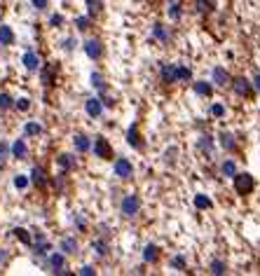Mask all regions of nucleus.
I'll return each instance as SVG.
<instances>
[{
	"label": "nucleus",
	"instance_id": "f257e3e1",
	"mask_svg": "<svg viewBox=\"0 0 260 276\" xmlns=\"http://www.w3.org/2000/svg\"><path fill=\"white\" fill-rule=\"evenodd\" d=\"M232 180H234V192L242 195V197H246V195H251L256 190V178L251 173H234Z\"/></svg>",
	"mask_w": 260,
	"mask_h": 276
},
{
	"label": "nucleus",
	"instance_id": "f03ea898",
	"mask_svg": "<svg viewBox=\"0 0 260 276\" xmlns=\"http://www.w3.org/2000/svg\"><path fill=\"white\" fill-rule=\"evenodd\" d=\"M120 211H122L124 218H134L141 211V199L136 197V195H127V197L122 199V204H120Z\"/></svg>",
	"mask_w": 260,
	"mask_h": 276
},
{
	"label": "nucleus",
	"instance_id": "7ed1b4c3",
	"mask_svg": "<svg viewBox=\"0 0 260 276\" xmlns=\"http://www.w3.org/2000/svg\"><path fill=\"white\" fill-rule=\"evenodd\" d=\"M94 155L99 159H113V145L108 143V138H104V136L94 138Z\"/></svg>",
	"mask_w": 260,
	"mask_h": 276
},
{
	"label": "nucleus",
	"instance_id": "20e7f679",
	"mask_svg": "<svg viewBox=\"0 0 260 276\" xmlns=\"http://www.w3.org/2000/svg\"><path fill=\"white\" fill-rule=\"evenodd\" d=\"M230 84H232L237 96H242V98H251L253 96V82H248L246 78H234Z\"/></svg>",
	"mask_w": 260,
	"mask_h": 276
},
{
	"label": "nucleus",
	"instance_id": "39448f33",
	"mask_svg": "<svg viewBox=\"0 0 260 276\" xmlns=\"http://www.w3.org/2000/svg\"><path fill=\"white\" fill-rule=\"evenodd\" d=\"M56 78H59V64H47V66L40 70V80H42L45 87H54Z\"/></svg>",
	"mask_w": 260,
	"mask_h": 276
},
{
	"label": "nucleus",
	"instance_id": "423d86ee",
	"mask_svg": "<svg viewBox=\"0 0 260 276\" xmlns=\"http://www.w3.org/2000/svg\"><path fill=\"white\" fill-rule=\"evenodd\" d=\"M115 176L117 178H122V180H127V178L134 176V166H131L129 159H124V157L115 159Z\"/></svg>",
	"mask_w": 260,
	"mask_h": 276
},
{
	"label": "nucleus",
	"instance_id": "0eeeda50",
	"mask_svg": "<svg viewBox=\"0 0 260 276\" xmlns=\"http://www.w3.org/2000/svg\"><path fill=\"white\" fill-rule=\"evenodd\" d=\"M85 52H87V56L89 59H101L104 56V45H101V40H87L85 42Z\"/></svg>",
	"mask_w": 260,
	"mask_h": 276
},
{
	"label": "nucleus",
	"instance_id": "6e6552de",
	"mask_svg": "<svg viewBox=\"0 0 260 276\" xmlns=\"http://www.w3.org/2000/svg\"><path fill=\"white\" fill-rule=\"evenodd\" d=\"M159 78L164 84H173L176 82V64H164L159 68Z\"/></svg>",
	"mask_w": 260,
	"mask_h": 276
},
{
	"label": "nucleus",
	"instance_id": "1a4fd4ad",
	"mask_svg": "<svg viewBox=\"0 0 260 276\" xmlns=\"http://www.w3.org/2000/svg\"><path fill=\"white\" fill-rule=\"evenodd\" d=\"M85 110H87V115L89 117H101V113H104V103H101V98H89L87 103H85Z\"/></svg>",
	"mask_w": 260,
	"mask_h": 276
},
{
	"label": "nucleus",
	"instance_id": "9d476101",
	"mask_svg": "<svg viewBox=\"0 0 260 276\" xmlns=\"http://www.w3.org/2000/svg\"><path fill=\"white\" fill-rule=\"evenodd\" d=\"M127 143H129L131 147H136V150L143 147V138H141V133H139V127H136V124H131L129 131H127Z\"/></svg>",
	"mask_w": 260,
	"mask_h": 276
},
{
	"label": "nucleus",
	"instance_id": "9b49d317",
	"mask_svg": "<svg viewBox=\"0 0 260 276\" xmlns=\"http://www.w3.org/2000/svg\"><path fill=\"white\" fill-rule=\"evenodd\" d=\"M31 180H33L35 187L45 190V187H47V173H45V169H42V166H35V169L31 171Z\"/></svg>",
	"mask_w": 260,
	"mask_h": 276
},
{
	"label": "nucleus",
	"instance_id": "f8f14e48",
	"mask_svg": "<svg viewBox=\"0 0 260 276\" xmlns=\"http://www.w3.org/2000/svg\"><path fill=\"white\" fill-rule=\"evenodd\" d=\"M213 82L218 84V87H227L230 82H232V78H230V73L225 70V68H213Z\"/></svg>",
	"mask_w": 260,
	"mask_h": 276
},
{
	"label": "nucleus",
	"instance_id": "ddd939ff",
	"mask_svg": "<svg viewBox=\"0 0 260 276\" xmlns=\"http://www.w3.org/2000/svg\"><path fill=\"white\" fill-rule=\"evenodd\" d=\"M59 166H61L64 173L75 171V169H78V159L73 157V155H61V157H59Z\"/></svg>",
	"mask_w": 260,
	"mask_h": 276
},
{
	"label": "nucleus",
	"instance_id": "4468645a",
	"mask_svg": "<svg viewBox=\"0 0 260 276\" xmlns=\"http://www.w3.org/2000/svg\"><path fill=\"white\" fill-rule=\"evenodd\" d=\"M64 264H66V260H64V255L61 253H54V255H50V267H52V272H56V274H68L64 269Z\"/></svg>",
	"mask_w": 260,
	"mask_h": 276
},
{
	"label": "nucleus",
	"instance_id": "2eb2a0df",
	"mask_svg": "<svg viewBox=\"0 0 260 276\" xmlns=\"http://www.w3.org/2000/svg\"><path fill=\"white\" fill-rule=\"evenodd\" d=\"M197 147H199V152H204L207 157H211V155H213V138H211V136H199Z\"/></svg>",
	"mask_w": 260,
	"mask_h": 276
},
{
	"label": "nucleus",
	"instance_id": "dca6fc26",
	"mask_svg": "<svg viewBox=\"0 0 260 276\" xmlns=\"http://www.w3.org/2000/svg\"><path fill=\"white\" fill-rule=\"evenodd\" d=\"M143 260H145V262H150V264L159 262V248L153 246V244H148V246L143 248Z\"/></svg>",
	"mask_w": 260,
	"mask_h": 276
},
{
	"label": "nucleus",
	"instance_id": "f3484780",
	"mask_svg": "<svg viewBox=\"0 0 260 276\" xmlns=\"http://www.w3.org/2000/svg\"><path fill=\"white\" fill-rule=\"evenodd\" d=\"M221 145H223V150H227V152H234V150H237V138H234L232 133L223 131V133H221Z\"/></svg>",
	"mask_w": 260,
	"mask_h": 276
},
{
	"label": "nucleus",
	"instance_id": "a211bd4d",
	"mask_svg": "<svg viewBox=\"0 0 260 276\" xmlns=\"http://www.w3.org/2000/svg\"><path fill=\"white\" fill-rule=\"evenodd\" d=\"M26 155H28V147H26V143L19 138V141H14L12 143V157H17V159H26Z\"/></svg>",
	"mask_w": 260,
	"mask_h": 276
},
{
	"label": "nucleus",
	"instance_id": "6ab92c4d",
	"mask_svg": "<svg viewBox=\"0 0 260 276\" xmlns=\"http://www.w3.org/2000/svg\"><path fill=\"white\" fill-rule=\"evenodd\" d=\"M24 66H26L28 70H38L40 68V56L35 52H26L24 54Z\"/></svg>",
	"mask_w": 260,
	"mask_h": 276
},
{
	"label": "nucleus",
	"instance_id": "aec40b11",
	"mask_svg": "<svg viewBox=\"0 0 260 276\" xmlns=\"http://www.w3.org/2000/svg\"><path fill=\"white\" fill-rule=\"evenodd\" d=\"M195 94H197V96H211V94H213V87H211V82H204V80L195 82Z\"/></svg>",
	"mask_w": 260,
	"mask_h": 276
},
{
	"label": "nucleus",
	"instance_id": "412c9836",
	"mask_svg": "<svg viewBox=\"0 0 260 276\" xmlns=\"http://www.w3.org/2000/svg\"><path fill=\"white\" fill-rule=\"evenodd\" d=\"M153 38H157L159 42H169V31L164 28V24H155L153 26Z\"/></svg>",
	"mask_w": 260,
	"mask_h": 276
},
{
	"label": "nucleus",
	"instance_id": "4be33fe9",
	"mask_svg": "<svg viewBox=\"0 0 260 276\" xmlns=\"http://www.w3.org/2000/svg\"><path fill=\"white\" fill-rule=\"evenodd\" d=\"M0 45H14V31L10 26H0Z\"/></svg>",
	"mask_w": 260,
	"mask_h": 276
},
{
	"label": "nucleus",
	"instance_id": "5701e85b",
	"mask_svg": "<svg viewBox=\"0 0 260 276\" xmlns=\"http://www.w3.org/2000/svg\"><path fill=\"white\" fill-rule=\"evenodd\" d=\"M73 143H75V150H78V152H87V150L91 147L89 138H87V136H82V133H78V136L73 138Z\"/></svg>",
	"mask_w": 260,
	"mask_h": 276
},
{
	"label": "nucleus",
	"instance_id": "b1692460",
	"mask_svg": "<svg viewBox=\"0 0 260 276\" xmlns=\"http://www.w3.org/2000/svg\"><path fill=\"white\" fill-rule=\"evenodd\" d=\"M192 80V70L188 66H176V82H190Z\"/></svg>",
	"mask_w": 260,
	"mask_h": 276
},
{
	"label": "nucleus",
	"instance_id": "393cba45",
	"mask_svg": "<svg viewBox=\"0 0 260 276\" xmlns=\"http://www.w3.org/2000/svg\"><path fill=\"white\" fill-rule=\"evenodd\" d=\"M61 250H64L66 255H73V253H78V241L73 237H68L61 241Z\"/></svg>",
	"mask_w": 260,
	"mask_h": 276
},
{
	"label": "nucleus",
	"instance_id": "a878e982",
	"mask_svg": "<svg viewBox=\"0 0 260 276\" xmlns=\"http://www.w3.org/2000/svg\"><path fill=\"white\" fill-rule=\"evenodd\" d=\"M221 171H223V176L232 178L234 173H237V164H234V159H225V162L221 164Z\"/></svg>",
	"mask_w": 260,
	"mask_h": 276
},
{
	"label": "nucleus",
	"instance_id": "bb28decb",
	"mask_svg": "<svg viewBox=\"0 0 260 276\" xmlns=\"http://www.w3.org/2000/svg\"><path fill=\"white\" fill-rule=\"evenodd\" d=\"M14 237L19 239L21 244H26V246H31L33 244V239H31V234H28V229H24V227H17V229H12Z\"/></svg>",
	"mask_w": 260,
	"mask_h": 276
},
{
	"label": "nucleus",
	"instance_id": "cd10ccee",
	"mask_svg": "<svg viewBox=\"0 0 260 276\" xmlns=\"http://www.w3.org/2000/svg\"><path fill=\"white\" fill-rule=\"evenodd\" d=\"M211 10H213V2H211V0H195V12L208 14Z\"/></svg>",
	"mask_w": 260,
	"mask_h": 276
},
{
	"label": "nucleus",
	"instance_id": "c85d7f7f",
	"mask_svg": "<svg viewBox=\"0 0 260 276\" xmlns=\"http://www.w3.org/2000/svg\"><path fill=\"white\" fill-rule=\"evenodd\" d=\"M24 133H26V136H40V133H42V127H40L38 122H28Z\"/></svg>",
	"mask_w": 260,
	"mask_h": 276
},
{
	"label": "nucleus",
	"instance_id": "c756f323",
	"mask_svg": "<svg viewBox=\"0 0 260 276\" xmlns=\"http://www.w3.org/2000/svg\"><path fill=\"white\" fill-rule=\"evenodd\" d=\"M91 248L96 250L99 255H105V253H108V241H105V239H96V241L91 244Z\"/></svg>",
	"mask_w": 260,
	"mask_h": 276
},
{
	"label": "nucleus",
	"instance_id": "7c9ffc66",
	"mask_svg": "<svg viewBox=\"0 0 260 276\" xmlns=\"http://www.w3.org/2000/svg\"><path fill=\"white\" fill-rule=\"evenodd\" d=\"M101 0H87V10H89V16H96V14L101 12Z\"/></svg>",
	"mask_w": 260,
	"mask_h": 276
},
{
	"label": "nucleus",
	"instance_id": "2f4dec72",
	"mask_svg": "<svg viewBox=\"0 0 260 276\" xmlns=\"http://www.w3.org/2000/svg\"><path fill=\"white\" fill-rule=\"evenodd\" d=\"M195 206H197V209H202V211L211 209V199L204 197V195H197V197H195Z\"/></svg>",
	"mask_w": 260,
	"mask_h": 276
},
{
	"label": "nucleus",
	"instance_id": "473e14b6",
	"mask_svg": "<svg viewBox=\"0 0 260 276\" xmlns=\"http://www.w3.org/2000/svg\"><path fill=\"white\" fill-rule=\"evenodd\" d=\"M225 272H227V264L223 260H213L211 262V274H225Z\"/></svg>",
	"mask_w": 260,
	"mask_h": 276
},
{
	"label": "nucleus",
	"instance_id": "72a5a7b5",
	"mask_svg": "<svg viewBox=\"0 0 260 276\" xmlns=\"http://www.w3.org/2000/svg\"><path fill=\"white\" fill-rule=\"evenodd\" d=\"M91 84L99 89V92H105V82L101 78V73H91Z\"/></svg>",
	"mask_w": 260,
	"mask_h": 276
},
{
	"label": "nucleus",
	"instance_id": "f704fd0d",
	"mask_svg": "<svg viewBox=\"0 0 260 276\" xmlns=\"http://www.w3.org/2000/svg\"><path fill=\"white\" fill-rule=\"evenodd\" d=\"M181 14H183L181 5H178V2H171V5H169V16H171V19H173V21H178V19H181Z\"/></svg>",
	"mask_w": 260,
	"mask_h": 276
},
{
	"label": "nucleus",
	"instance_id": "c9c22d12",
	"mask_svg": "<svg viewBox=\"0 0 260 276\" xmlns=\"http://www.w3.org/2000/svg\"><path fill=\"white\" fill-rule=\"evenodd\" d=\"M14 105L12 96H7V94H0V110H10Z\"/></svg>",
	"mask_w": 260,
	"mask_h": 276
},
{
	"label": "nucleus",
	"instance_id": "e433bc0d",
	"mask_svg": "<svg viewBox=\"0 0 260 276\" xmlns=\"http://www.w3.org/2000/svg\"><path fill=\"white\" fill-rule=\"evenodd\" d=\"M75 26H78L80 31H89L91 19H89V16H80V19H75Z\"/></svg>",
	"mask_w": 260,
	"mask_h": 276
},
{
	"label": "nucleus",
	"instance_id": "4c0bfd02",
	"mask_svg": "<svg viewBox=\"0 0 260 276\" xmlns=\"http://www.w3.org/2000/svg\"><path fill=\"white\" fill-rule=\"evenodd\" d=\"M185 264H188V262H185V258H183V255L171 258V267H173V269H181V272H183V269H185Z\"/></svg>",
	"mask_w": 260,
	"mask_h": 276
},
{
	"label": "nucleus",
	"instance_id": "58836bf2",
	"mask_svg": "<svg viewBox=\"0 0 260 276\" xmlns=\"http://www.w3.org/2000/svg\"><path fill=\"white\" fill-rule=\"evenodd\" d=\"M211 115H213V117H223V115H225V105L213 103L211 105Z\"/></svg>",
	"mask_w": 260,
	"mask_h": 276
},
{
	"label": "nucleus",
	"instance_id": "ea45409f",
	"mask_svg": "<svg viewBox=\"0 0 260 276\" xmlns=\"http://www.w3.org/2000/svg\"><path fill=\"white\" fill-rule=\"evenodd\" d=\"M26 185H28V178H26V176H17V178H14V187H17V190H24Z\"/></svg>",
	"mask_w": 260,
	"mask_h": 276
},
{
	"label": "nucleus",
	"instance_id": "a19ab883",
	"mask_svg": "<svg viewBox=\"0 0 260 276\" xmlns=\"http://www.w3.org/2000/svg\"><path fill=\"white\" fill-rule=\"evenodd\" d=\"M14 105H17L19 110H28V108H31V101H28V98H19Z\"/></svg>",
	"mask_w": 260,
	"mask_h": 276
},
{
	"label": "nucleus",
	"instance_id": "79ce46f5",
	"mask_svg": "<svg viewBox=\"0 0 260 276\" xmlns=\"http://www.w3.org/2000/svg\"><path fill=\"white\" fill-rule=\"evenodd\" d=\"M50 24H52V26H61V24H64V16H61V14H52Z\"/></svg>",
	"mask_w": 260,
	"mask_h": 276
},
{
	"label": "nucleus",
	"instance_id": "37998d69",
	"mask_svg": "<svg viewBox=\"0 0 260 276\" xmlns=\"http://www.w3.org/2000/svg\"><path fill=\"white\" fill-rule=\"evenodd\" d=\"M35 10H47V0H31Z\"/></svg>",
	"mask_w": 260,
	"mask_h": 276
},
{
	"label": "nucleus",
	"instance_id": "c03bdc74",
	"mask_svg": "<svg viewBox=\"0 0 260 276\" xmlns=\"http://www.w3.org/2000/svg\"><path fill=\"white\" fill-rule=\"evenodd\" d=\"M7 159V145L0 143V162H5Z\"/></svg>",
	"mask_w": 260,
	"mask_h": 276
},
{
	"label": "nucleus",
	"instance_id": "a18cd8bd",
	"mask_svg": "<svg viewBox=\"0 0 260 276\" xmlns=\"http://www.w3.org/2000/svg\"><path fill=\"white\" fill-rule=\"evenodd\" d=\"M176 152H178L176 147H171V150H167V155H164V159H167V162H173V155H176Z\"/></svg>",
	"mask_w": 260,
	"mask_h": 276
},
{
	"label": "nucleus",
	"instance_id": "49530a36",
	"mask_svg": "<svg viewBox=\"0 0 260 276\" xmlns=\"http://www.w3.org/2000/svg\"><path fill=\"white\" fill-rule=\"evenodd\" d=\"M80 274H82V276H91V274H94V267H82V269H80Z\"/></svg>",
	"mask_w": 260,
	"mask_h": 276
},
{
	"label": "nucleus",
	"instance_id": "de8ad7c7",
	"mask_svg": "<svg viewBox=\"0 0 260 276\" xmlns=\"http://www.w3.org/2000/svg\"><path fill=\"white\" fill-rule=\"evenodd\" d=\"M64 47H66V49H68V52H70V49L75 47V40H73V38H68V40H66V42H64Z\"/></svg>",
	"mask_w": 260,
	"mask_h": 276
},
{
	"label": "nucleus",
	"instance_id": "09e8293b",
	"mask_svg": "<svg viewBox=\"0 0 260 276\" xmlns=\"http://www.w3.org/2000/svg\"><path fill=\"white\" fill-rule=\"evenodd\" d=\"M7 258H10V255H7V250H5V248H0V264H5V262H7Z\"/></svg>",
	"mask_w": 260,
	"mask_h": 276
},
{
	"label": "nucleus",
	"instance_id": "8fccbe9b",
	"mask_svg": "<svg viewBox=\"0 0 260 276\" xmlns=\"http://www.w3.org/2000/svg\"><path fill=\"white\" fill-rule=\"evenodd\" d=\"M253 89H256V92H260V73L253 78Z\"/></svg>",
	"mask_w": 260,
	"mask_h": 276
},
{
	"label": "nucleus",
	"instance_id": "3c124183",
	"mask_svg": "<svg viewBox=\"0 0 260 276\" xmlns=\"http://www.w3.org/2000/svg\"><path fill=\"white\" fill-rule=\"evenodd\" d=\"M0 12H2V10H0Z\"/></svg>",
	"mask_w": 260,
	"mask_h": 276
}]
</instances>
